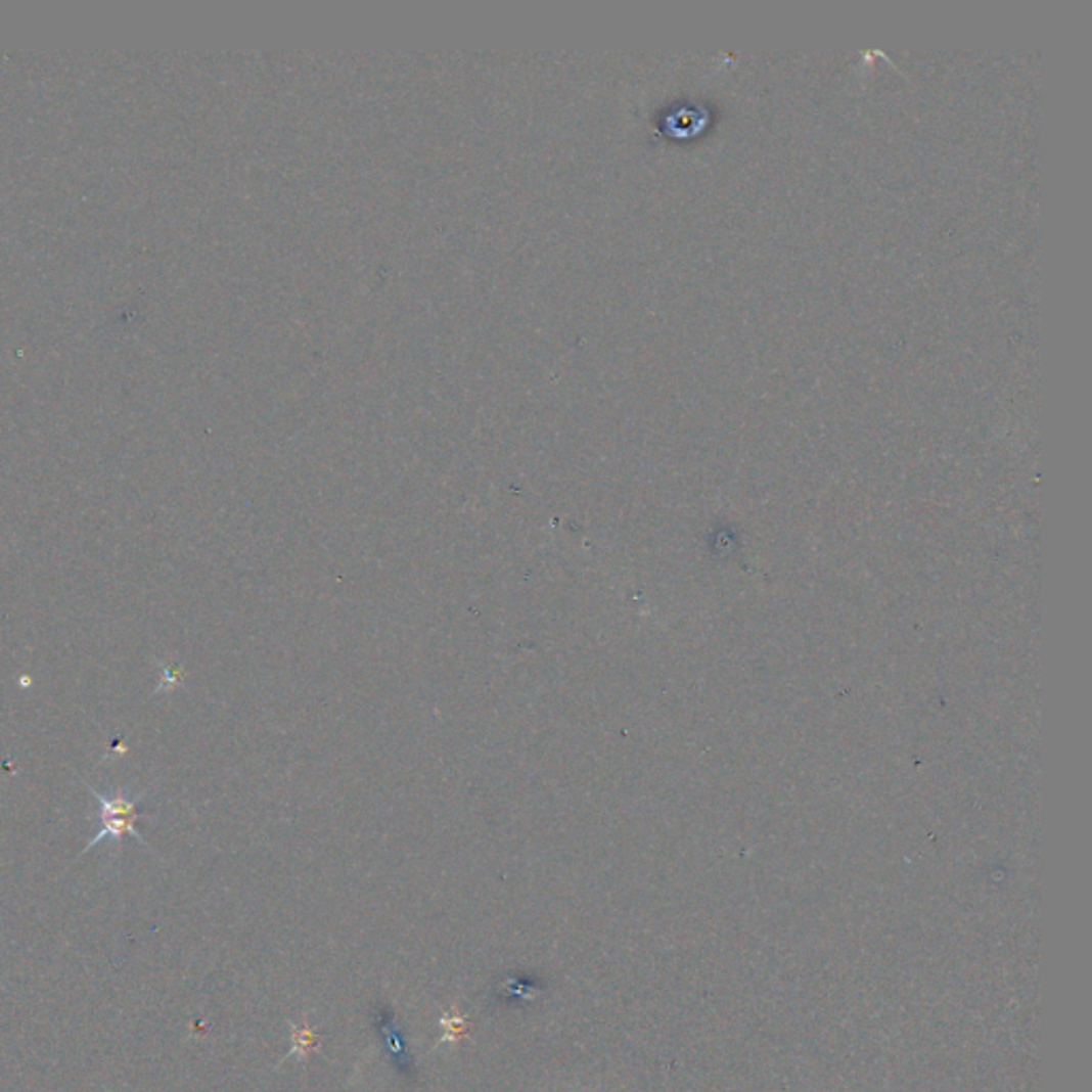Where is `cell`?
Instances as JSON below:
<instances>
[{
  "mask_svg": "<svg viewBox=\"0 0 1092 1092\" xmlns=\"http://www.w3.org/2000/svg\"><path fill=\"white\" fill-rule=\"evenodd\" d=\"M88 789L92 791L94 801L98 803V811H96V828L98 830H96V834L92 836V840L88 843V846L84 848L82 854L94 850L98 843L105 840V838L118 843V840H122V836H127V834L137 838L141 846H145V838L137 830V819L150 815V811H152V809L141 807V801L145 799V793H141V799H129L124 791H116V797H107V793L94 789L92 785H88Z\"/></svg>",
  "mask_w": 1092,
  "mask_h": 1092,
  "instance_id": "1",
  "label": "cell"
},
{
  "mask_svg": "<svg viewBox=\"0 0 1092 1092\" xmlns=\"http://www.w3.org/2000/svg\"><path fill=\"white\" fill-rule=\"evenodd\" d=\"M292 1035H294V1048L290 1054L300 1052L302 1056H306L316 1046V1039L308 1027H292Z\"/></svg>",
  "mask_w": 1092,
  "mask_h": 1092,
  "instance_id": "2",
  "label": "cell"
},
{
  "mask_svg": "<svg viewBox=\"0 0 1092 1092\" xmlns=\"http://www.w3.org/2000/svg\"><path fill=\"white\" fill-rule=\"evenodd\" d=\"M440 1022L446 1029V1035L442 1037V1041H451V1039L457 1041V1037L465 1031V1020H463V1017L455 1015V1013H444L440 1017Z\"/></svg>",
  "mask_w": 1092,
  "mask_h": 1092,
  "instance_id": "3",
  "label": "cell"
}]
</instances>
